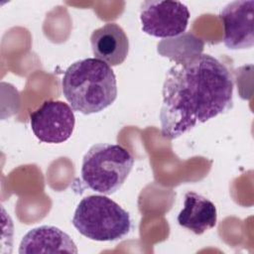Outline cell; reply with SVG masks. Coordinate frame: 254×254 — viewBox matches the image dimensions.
Returning a JSON list of instances; mask_svg holds the SVG:
<instances>
[{"label":"cell","mask_w":254,"mask_h":254,"mask_svg":"<svg viewBox=\"0 0 254 254\" xmlns=\"http://www.w3.org/2000/svg\"><path fill=\"white\" fill-rule=\"evenodd\" d=\"M234 80L217 59L200 54L167 71L160 109L163 136L176 139L233 106Z\"/></svg>","instance_id":"obj_1"},{"label":"cell","mask_w":254,"mask_h":254,"mask_svg":"<svg viewBox=\"0 0 254 254\" xmlns=\"http://www.w3.org/2000/svg\"><path fill=\"white\" fill-rule=\"evenodd\" d=\"M62 89L71 108L85 115L102 111L117 97L113 69L95 58L71 64L64 73Z\"/></svg>","instance_id":"obj_2"},{"label":"cell","mask_w":254,"mask_h":254,"mask_svg":"<svg viewBox=\"0 0 254 254\" xmlns=\"http://www.w3.org/2000/svg\"><path fill=\"white\" fill-rule=\"evenodd\" d=\"M134 165V157L118 144L92 145L82 158L80 175L91 190L109 195L125 183Z\"/></svg>","instance_id":"obj_3"},{"label":"cell","mask_w":254,"mask_h":254,"mask_svg":"<svg viewBox=\"0 0 254 254\" xmlns=\"http://www.w3.org/2000/svg\"><path fill=\"white\" fill-rule=\"evenodd\" d=\"M72 225L83 236L95 241L124 238L131 229L129 213L105 195H88L77 204Z\"/></svg>","instance_id":"obj_4"},{"label":"cell","mask_w":254,"mask_h":254,"mask_svg":"<svg viewBox=\"0 0 254 254\" xmlns=\"http://www.w3.org/2000/svg\"><path fill=\"white\" fill-rule=\"evenodd\" d=\"M189 8L180 1H144L140 6L141 29L157 38L183 34L189 24Z\"/></svg>","instance_id":"obj_5"},{"label":"cell","mask_w":254,"mask_h":254,"mask_svg":"<svg viewBox=\"0 0 254 254\" xmlns=\"http://www.w3.org/2000/svg\"><path fill=\"white\" fill-rule=\"evenodd\" d=\"M73 109L61 100H46L30 114L34 135L42 142L60 144L70 138L75 117Z\"/></svg>","instance_id":"obj_6"},{"label":"cell","mask_w":254,"mask_h":254,"mask_svg":"<svg viewBox=\"0 0 254 254\" xmlns=\"http://www.w3.org/2000/svg\"><path fill=\"white\" fill-rule=\"evenodd\" d=\"M219 18L222 21L223 43L230 50H243L254 45V1H233L225 5Z\"/></svg>","instance_id":"obj_7"},{"label":"cell","mask_w":254,"mask_h":254,"mask_svg":"<svg viewBox=\"0 0 254 254\" xmlns=\"http://www.w3.org/2000/svg\"><path fill=\"white\" fill-rule=\"evenodd\" d=\"M90 45L95 59L111 66L121 64L129 53L128 37L116 23H106L95 29L90 36Z\"/></svg>","instance_id":"obj_8"},{"label":"cell","mask_w":254,"mask_h":254,"mask_svg":"<svg viewBox=\"0 0 254 254\" xmlns=\"http://www.w3.org/2000/svg\"><path fill=\"white\" fill-rule=\"evenodd\" d=\"M77 253V247L65 232L56 226L43 225L28 231L21 240L19 253Z\"/></svg>","instance_id":"obj_9"},{"label":"cell","mask_w":254,"mask_h":254,"mask_svg":"<svg viewBox=\"0 0 254 254\" xmlns=\"http://www.w3.org/2000/svg\"><path fill=\"white\" fill-rule=\"evenodd\" d=\"M177 220L184 228L200 235L216 225V207L208 198L196 192L188 191L185 194L184 207Z\"/></svg>","instance_id":"obj_10"}]
</instances>
